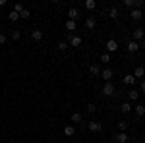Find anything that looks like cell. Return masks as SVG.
<instances>
[{"mask_svg": "<svg viewBox=\"0 0 145 143\" xmlns=\"http://www.w3.org/2000/svg\"><path fill=\"white\" fill-rule=\"evenodd\" d=\"M112 76H114V72H112L110 68H106V70H101V77H103L106 83H108V81L112 79Z\"/></svg>", "mask_w": 145, "mask_h": 143, "instance_id": "cell-3", "label": "cell"}, {"mask_svg": "<svg viewBox=\"0 0 145 143\" xmlns=\"http://www.w3.org/2000/svg\"><path fill=\"white\" fill-rule=\"evenodd\" d=\"M114 93H116V89H114V85H112L110 81L103 85V95H106V97H112Z\"/></svg>", "mask_w": 145, "mask_h": 143, "instance_id": "cell-1", "label": "cell"}, {"mask_svg": "<svg viewBox=\"0 0 145 143\" xmlns=\"http://www.w3.org/2000/svg\"><path fill=\"white\" fill-rule=\"evenodd\" d=\"M130 18H132L134 22H139V20L143 18V12H141V10H132V12H130Z\"/></svg>", "mask_w": 145, "mask_h": 143, "instance_id": "cell-6", "label": "cell"}, {"mask_svg": "<svg viewBox=\"0 0 145 143\" xmlns=\"http://www.w3.org/2000/svg\"><path fill=\"white\" fill-rule=\"evenodd\" d=\"M143 35H145V31H143V29H134V35H132L134 39H132V41H135V43H137L139 39H143Z\"/></svg>", "mask_w": 145, "mask_h": 143, "instance_id": "cell-8", "label": "cell"}, {"mask_svg": "<svg viewBox=\"0 0 145 143\" xmlns=\"http://www.w3.org/2000/svg\"><path fill=\"white\" fill-rule=\"evenodd\" d=\"M78 18H79V12L76 10V8H70V10H68V20H70V22H76Z\"/></svg>", "mask_w": 145, "mask_h": 143, "instance_id": "cell-5", "label": "cell"}, {"mask_svg": "<svg viewBox=\"0 0 145 143\" xmlns=\"http://www.w3.org/2000/svg\"><path fill=\"white\" fill-rule=\"evenodd\" d=\"M2 6H6V0H0V8H2Z\"/></svg>", "mask_w": 145, "mask_h": 143, "instance_id": "cell-35", "label": "cell"}, {"mask_svg": "<svg viewBox=\"0 0 145 143\" xmlns=\"http://www.w3.org/2000/svg\"><path fill=\"white\" fill-rule=\"evenodd\" d=\"M106 48H108V52H114V50L118 48V43H116L114 39H108V43H106Z\"/></svg>", "mask_w": 145, "mask_h": 143, "instance_id": "cell-11", "label": "cell"}, {"mask_svg": "<svg viewBox=\"0 0 145 143\" xmlns=\"http://www.w3.org/2000/svg\"><path fill=\"white\" fill-rule=\"evenodd\" d=\"M4 43H6V35L0 33V44H4Z\"/></svg>", "mask_w": 145, "mask_h": 143, "instance_id": "cell-32", "label": "cell"}, {"mask_svg": "<svg viewBox=\"0 0 145 143\" xmlns=\"http://www.w3.org/2000/svg\"><path fill=\"white\" fill-rule=\"evenodd\" d=\"M23 10H25V6H23V4H20V2H18V4L14 6V12H18V14H22Z\"/></svg>", "mask_w": 145, "mask_h": 143, "instance_id": "cell-24", "label": "cell"}, {"mask_svg": "<svg viewBox=\"0 0 145 143\" xmlns=\"http://www.w3.org/2000/svg\"><path fill=\"white\" fill-rule=\"evenodd\" d=\"M66 48H68L66 41H60V43H58V50H66Z\"/></svg>", "mask_w": 145, "mask_h": 143, "instance_id": "cell-27", "label": "cell"}, {"mask_svg": "<svg viewBox=\"0 0 145 143\" xmlns=\"http://www.w3.org/2000/svg\"><path fill=\"white\" fill-rule=\"evenodd\" d=\"M143 12H145V4H143Z\"/></svg>", "mask_w": 145, "mask_h": 143, "instance_id": "cell-36", "label": "cell"}, {"mask_svg": "<svg viewBox=\"0 0 145 143\" xmlns=\"http://www.w3.org/2000/svg\"><path fill=\"white\" fill-rule=\"evenodd\" d=\"M76 27H78V23H76V22H70V20L66 22V29H68V31H76Z\"/></svg>", "mask_w": 145, "mask_h": 143, "instance_id": "cell-21", "label": "cell"}, {"mask_svg": "<svg viewBox=\"0 0 145 143\" xmlns=\"http://www.w3.org/2000/svg\"><path fill=\"white\" fill-rule=\"evenodd\" d=\"M108 18H110V20H116V18H118V8H114V6L108 8Z\"/></svg>", "mask_w": 145, "mask_h": 143, "instance_id": "cell-15", "label": "cell"}, {"mask_svg": "<svg viewBox=\"0 0 145 143\" xmlns=\"http://www.w3.org/2000/svg\"><path fill=\"white\" fill-rule=\"evenodd\" d=\"M134 110H135V114H137V116H145V106H143V104L134 106Z\"/></svg>", "mask_w": 145, "mask_h": 143, "instance_id": "cell-17", "label": "cell"}, {"mask_svg": "<svg viewBox=\"0 0 145 143\" xmlns=\"http://www.w3.org/2000/svg\"><path fill=\"white\" fill-rule=\"evenodd\" d=\"M87 130L99 133V132H103V124H101V122H89V124H87Z\"/></svg>", "mask_w": 145, "mask_h": 143, "instance_id": "cell-2", "label": "cell"}, {"mask_svg": "<svg viewBox=\"0 0 145 143\" xmlns=\"http://www.w3.org/2000/svg\"><path fill=\"white\" fill-rule=\"evenodd\" d=\"M72 122H74V124H79V122H81V114H79V112H74V114H72Z\"/></svg>", "mask_w": 145, "mask_h": 143, "instance_id": "cell-23", "label": "cell"}, {"mask_svg": "<svg viewBox=\"0 0 145 143\" xmlns=\"http://www.w3.org/2000/svg\"><path fill=\"white\" fill-rule=\"evenodd\" d=\"M114 139H116V143H128V139H130V137H128V133H126V132H120L116 137H114Z\"/></svg>", "mask_w": 145, "mask_h": 143, "instance_id": "cell-7", "label": "cell"}, {"mask_svg": "<svg viewBox=\"0 0 145 143\" xmlns=\"http://www.w3.org/2000/svg\"><path fill=\"white\" fill-rule=\"evenodd\" d=\"M87 110H89V112H95V110H97V106H95V104H89V106H87Z\"/></svg>", "mask_w": 145, "mask_h": 143, "instance_id": "cell-33", "label": "cell"}, {"mask_svg": "<svg viewBox=\"0 0 145 143\" xmlns=\"http://www.w3.org/2000/svg\"><path fill=\"white\" fill-rule=\"evenodd\" d=\"M128 97H130L132 101H137V99H139V91H135V89L128 91Z\"/></svg>", "mask_w": 145, "mask_h": 143, "instance_id": "cell-19", "label": "cell"}, {"mask_svg": "<svg viewBox=\"0 0 145 143\" xmlns=\"http://www.w3.org/2000/svg\"><path fill=\"white\" fill-rule=\"evenodd\" d=\"M101 62H106V64H108V62H110V54H108V52L101 54Z\"/></svg>", "mask_w": 145, "mask_h": 143, "instance_id": "cell-25", "label": "cell"}, {"mask_svg": "<svg viewBox=\"0 0 145 143\" xmlns=\"http://www.w3.org/2000/svg\"><path fill=\"white\" fill-rule=\"evenodd\" d=\"M139 89H141V91H145V79L141 81V83H139Z\"/></svg>", "mask_w": 145, "mask_h": 143, "instance_id": "cell-34", "label": "cell"}, {"mask_svg": "<svg viewBox=\"0 0 145 143\" xmlns=\"http://www.w3.org/2000/svg\"><path fill=\"white\" fill-rule=\"evenodd\" d=\"M20 37H22V33H20V31H12V39H14V41H18Z\"/></svg>", "mask_w": 145, "mask_h": 143, "instance_id": "cell-30", "label": "cell"}, {"mask_svg": "<svg viewBox=\"0 0 145 143\" xmlns=\"http://www.w3.org/2000/svg\"><path fill=\"white\" fill-rule=\"evenodd\" d=\"M124 83H126V85H134V83H135V77L132 76V74H128V76L124 77Z\"/></svg>", "mask_w": 145, "mask_h": 143, "instance_id": "cell-18", "label": "cell"}, {"mask_svg": "<svg viewBox=\"0 0 145 143\" xmlns=\"http://www.w3.org/2000/svg\"><path fill=\"white\" fill-rule=\"evenodd\" d=\"M8 20H10V22H18V20H20V14H18V12H14V10H12L10 14H8Z\"/></svg>", "mask_w": 145, "mask_h": 143, "instance_id": "cell-20", "label": "cell"}, {"mask_svg": "<svg viewBox=\"0 0 145 143\" xmlns=\"http://www.w3.org/2000/svg\"><path fill=\"white\" fill-rule=\"evenodd\" d=\"M95 23H97V20H95L93 16H89V18L85 20V27H87V29H93V27H95Z\"/></svg>", "mask_w": 145, "mask_h": 143, "instance_id": "cell-14", "label": "cell"}, {"mask_svg": "<svg viewBox=\"0 0 145 143\" xmlns=\"http://www.w3.org/2000/svg\"><path fill=\"white\" fill-rule=\"evenodd\" d=\"M74 132H76V128H74V126H66V128H64V135H66V137H72Z\"/></svg>", "mask_w": 145, "mask_h": 143, "instance_id": "cell-16", "label": "cell"}, {"mask_svg": "<svg viewBox=\"0 0 145 143\" xmlns=\"http://www.w3.org/2000/svg\"><path fill=\"white\" fill-rule=\"evenodd\" d=\"M118 128H120V132H126V128H128V122H120V124H118Z\"/></svg>", "mask_w": 145, "mask_h": 143, "instance_id": "cell-31", "label": "cell"}, {"mask_svg": "<svg viewBox=\"0 0 145 143\" xmlns=\"http://www.w3.org/2000/svg\"><path fill=\"white\" fill-rule=\"evenodd\" d=\"M132 106H130V103H122V112H130Z\"/></svg>", "mask_w": 145, "mask_h": 143, "instance_id": "cell-28", "label": "cell"}, {"mask_svg": "<svg viewBox=\"0 0 145 143\" xmlns=\"http://www.w3.org/2000/svg\"><path fill=\"white\" fill-rule=\"evenodd\" d=\"M128 50H130L132 54H134V52H137V50H139V43H135V41H130V43H128Z\"/></svg>", "mask_w": 145, "mask_h": 143, "instance_id": "cell-10", "label": "cell"}, {"mask_svg": "<svg viewBox=\"0 0 145 143\" xmlns=\"http://www.w3.org/2000/svg\"><path fill=\"white\" fill-rule=\"evenodd\" d=\"M89 74H91V76H101L99 64H91V66H89Z\"/></svg>", "mask_w": 145, "mask_h": 143, "instance_id": "cell-12", "label": "cell"}, {"mask_svg": "<svg viewBox=\"0 0 145 143\" xmlns=\"http://www.w3.org/2000/svg\"><path fill=\"white\" fill-rule=\"evenodd\" d=\"M29 16H31V12L27 10V8H25V10H23L22 14H20V18H23V20H27V18H29Z\"/></svg>", "mask_w": 145, "mask_h": 143, "instance_id": "cell-26", "label": "cell"}, {"mask_svg": "<svg viewBox=\"0 0 145 143\" xmlns=\"http://www.w3.org/2000/svg\"><path fill=\"white\" fill-rule=\"evenodd\" d=\"M124 6H128V8H134V6H135V0H124Z\"/></svg>", "mask_w": 145, "mask_h": 143, "instance_id": "cell-29", "label": "cell"}, {"mask_svg": "<svg viewBox=\"0 0 145 143\" xmlns=\"http://www.w3.org/2000/svg\"><path fill=\"white\" fill-rule=\"evenodd\" d=\"M31 37H33V41H41L43 39V31L41 29H33L31 31Z\"/></svg>", "mask_w": 145, "mask_h": 143, "instance_id": "cell-13", "label": "cell"}, {"mask_svg": "<svg viewBox=\"0 0 145 143\" xmlns=\"http://www.w3.org/2000/svg\"><path fill=\"white\" fill-rule=\"evenodd\" d=\"M95 6H97L95 0H85V8H87V10H95Z\"/></svg>", "mask_w": 145, "mask_h": 143, "instance_id": "cell-22", "label": "cell"}, {"mask_svg": "<svg viewBox=\"0 0 145 143\" xmlns=\"http://www.w3.org/2000/svg\"><path fill=\"white\" fill-rule=\"evenodd\" d=\"M68 43L72 44V46H76V48H78V46H81V43H83V41H81V37H79V35H70V41H68Z\"/></svg>", "mask_w": 145, "mask_h": 143, "instance_id": "cell-4", "label": "cell"}, {"mask_svg": "<svg viewBox=\"0 0 145 143\" xmlns=\"http://www.w3.org/2000/svg\"><path fill=\"white\" fill-rule=\"evenodd\" d=\"M132 76H134V77H143L145 76V68L143 66H135V70H134Z\"/></svg>", "mask_w": 145, "mask_h": 143, "instance_id": "cell-9", "label": "cell"}]
</instances>
